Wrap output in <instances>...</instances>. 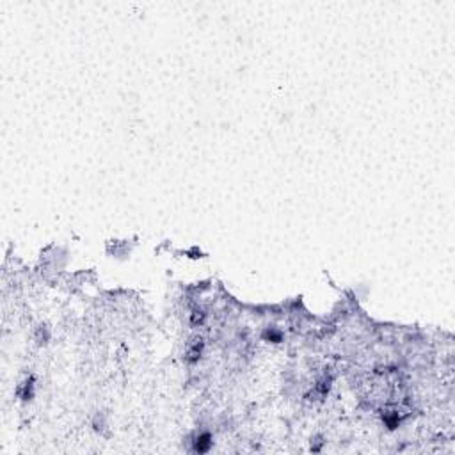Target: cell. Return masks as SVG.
Returning <instances> with one entry per match:
<instances>
[{
    "mask_svg": "<svg viewBox=\"0 0 455 455\" xmlns=\"http://www.w3.org/2000/svg\"><path fill=\"white\" fill-rule=\"evenodd\" d=\"M205 318H207V313L203 311V309H199V308H196V309H192V313H191V325L192 327H199V325H203L205 324Z\"/></svg>",
    "mask_w": 455,
    "mask_h": 455,
    "instance_id": "7",
    "label": "cell"
},
{
    "mask_svg": "<svg viewBox=\"0 0 455 455\" xmlns=\"http://www.w3.org/2000/svg\"><path fill=\"white\" fill-rule=\"evenodd\" d=\"M16 395L23 400V402H28V400H32L34 398V379L28 377L27 381L23 382V384H20L16 390Z\"/></svg>",
    "mask_w": 455,
    "mask_h": 455,
    "instance_id": "4",
    "label": "cell"
},
{
    "mask_svg": "<svg viewBox=\"0 0 455 455\" xmlns=\"http://www.w3.org/2000/svg\"><path fill=\"white\" fill-rule=\"evenodd\" d=\"M205 349V341L201 336H194L191 341L187 343V349H185V356L183 359L189 363V365H194L201 359V354H203Z\"/></svg>",
    "mask_w": 455,
    "mask_h": 455,
    "instance_id": "1",
    "label": "cell"
},
{
    "mask_svg": "<svg viewBox=\"0 0 455 455\" xmlns=\"http://www.w3.org/2000/svg\"><path fill=\"white\" fill-rule=\"evenodd\" d=\"M382 420L390 431H395L402 422V413H398V409H388L382 413Z\"/></svg>",
    "mask_w": 455,
    "mask_h": 455,
    "instance_id": "3",
    "label": "cell"
},
{
    "mask_svg": "<svg viewBox=\"0 0 455 455\" xmlns=\"http://www.w3.org/2000/svg\"><path fill=\"white\" fill-rule=\"evenodd\" d=\"M331 382H333V379L327 377V375H325V377H322L320 381L315 384V395H317V397H320V398L325 397V395L329 393V390H331Z\"/></svg>",
    "mask_w": 455,
    "mask_h": 455,
    "instance_id": "6",
    "label": "cell"
},
{
    "mask_svg": "<svg viewBox=\"0 0 455 455\" xmlns=\"http://www.w3.org/2000/svg\"><path fill=\"white\" fill-rule=\"evenodd\" d=\"M192 443H194L196 454H207V452H210L214 441H212V436L208 434V432H201V434L196 436Z\"/></svg>",
    "mask_w": 455,
    "mask_h": 455,
    "instance_id": "2",
    "label": "cell"
},
{
    "mask_svg": "<svg viewBox=\"0 0 455 455\" xmlns=\"http://www.w3.org/2000/svg\"><path fill=\"white\" fill-rule=\"evenodd\" d=\"M261 338L268 343H281L283 341V333H281L277 327H267V329L261 333Z\"/></svg>",
    "mask_w": 455,
    "mask_h": 455,
    "instance_id": "5",
    "label": "cell"
}]
</instances>
